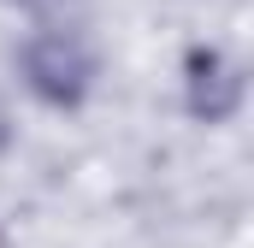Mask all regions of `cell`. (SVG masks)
<instances>
[{
  "instance_id": "1",
  "label": "cell",
  "mask_w": 254,
  "mask_h": 248,
  "mask_svg": "<svg viewBox=\"0 0 254 248\" xmlns=\"http://www.w3.org/2000/svg\"><path fill=\"white\" fill-rule=\"evenodd\" d=\"M18 65H24L30 95L42 107H60V113L83 107L89 89H95V54H89V42L77 30H42V36H30Z\"/></svg>"
},
{
  "instance_id": "2",
  "label": "cell",
  "mask_w": 254,
  "mask_h": 248,
  "mask_svg": "<svg viewBox=\"0 0 254 248\" xmlns=\"http://www.w3.org/2000/svg\"><path fill=\"white\" fill-rule=\"evenodd\" d=\"M184 101H190V113L201 124H225L243 107V71L219 48H190V60H184Z\"/></svg>"
},
{
  "instance_id": "3",
  "label": "cell",
  "mask_w": 254,
  "mask_h": 248,
  "mask_svg": "<svg viewBox=\"0 0 254 248\" xmlns=\"http://www.w3.org/2000/svg\"><path fill=\"white\" fill-rule=\"evenodd\" d=\"M6 142H12V124H6V119H0V148H6Z\"/></svg>"
}]
</instances>
